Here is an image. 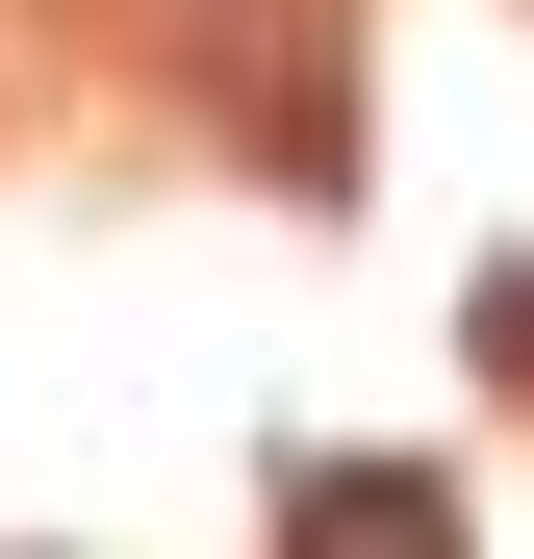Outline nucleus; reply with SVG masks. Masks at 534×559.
Instances as JSON below:
<instances>
[{
  "mask_svg": "<svg viewBox=\"0 0 534 559\" xmlns=\"http://www.w3.org/2000/svg\"><path fill=\"white\" fill-rule=\"evenodd\" d=\"M281 559H459V509H432L407 457H306V484H281Z\"/></svg>",
  "mask_w": 534,
  "mask_h": 559,
  "instance_id": "f257e3e1",
  "label": "nucleus"
},
{
  "mask_svg": "<svg viewBox=\"0 0 534 559\" xmlns=\"http://www.w3.org/2000/svg\"><path fill=\"white\" fill-rule=\"evenodd\" d=\"M484 356H509V382H534V280H484Z\"/></svg>",
  "mask_w": 534,
  "mask_h": 559,
  "instance_id": "f03ea898",
  "label": "nucleus"
}]
</instances>
